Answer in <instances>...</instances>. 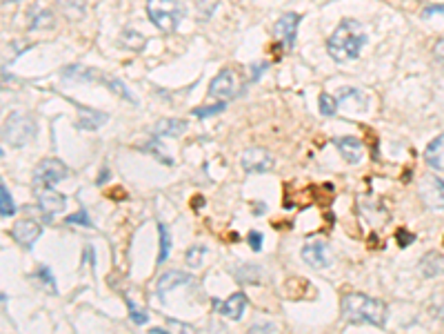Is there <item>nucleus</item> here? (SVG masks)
Masks as SVG:
<instances>
[{"label": "nucleus", "instance_id": "f257e3e1", "mask_svg": "<svg viewBox=\"0 0 444 334\" xmlns=\"http://www.w3.org/2000/svg\"><path fill=\"white\" fill-rule=\"evenodd\" d=\"M342 319L347 323H369L375 328H382L387 321V305L385 301L373 299L360 292H349L340 301Z\"/></svg>", "mask_w": 444, "mask_h": 334}, {"label": "nucleus", "instance_id": "f03ea898", "mask_svg": "<svg viewBox=\"0 0 444 334\" xmlns=\"http://www.w3.org/2000/svg\"><path fill=\"white\" fill-rule=\"evenodd\" d=\"M364 43L366 34L360 27V22L353 18H345L331 34V39L327 41V52L336 63H347V60H355L360 56Z\"/></svg>", "mask_w": 444, "mask_h": 334}, {"label": "nucleus", "instance_id": "7ed1b4c3", "mask_svg": "<svg viewBox=\"0 0 444 334\" xmlns=\"http://www.w3.org/2000/svg\"><path fill=\"white\" fill-rule=\"evenodd\" d=\"M187 14V9L178 0H147V16L160 32H176L178 22Z\"/></svg>", "mask_w": 444, "mask_h": 334}, {"label": "nucleus", "instance_id": "20e7f679", "mask_svg": "<svg viewBox=\"0 0 444 334\" xmlns=\"http://www.w3.org/2000/svg\"><path fill=\"white\" fill-rule=\"evenodd\" d=\"M34 136H36V123L31 116L16 111V114H11L5 120L3 141L9 143L11 147H24L27 143L34 141Z\"/></svg>", "mask_w": 444, "mask_h": 334}, {"label": "nucleus", "instance_id": "39448f33", "mask_svg": "<svg viewBox=\"0 0 444 334\" xmlns=\"http://www.w3.org/2000/svg\"><path fill=\"white\" fill-rule=\"evenodd\" d=\"M69 176V167L60 158H43L36 165L34 172V185L36 188H54L56 183Z\"/></svg>", "mask_w": 444, "mask_h": 334}, {"label": "nucleus", "instance_id": "423d86ee", "mask_svg": "<svg viewBox=\"0 0 444 334\" xmlns=\"http://www.w3.org/2000/svg\"><path fill=\"white\" fill-rule=\"evenodd\" d=\"M240 165L247 172V174H264L273 167V156L264 147H249L240 156Z\"/></svg>", "mask_w": 444, "mask_h": 334}, {"label": "nucleus", "instance_id": "0eeeda50", "mask_svg": "<svg viewBox=\"0 0 444 334\" xmlns=\"http://www.w3.org/2000/svg\"><path fill=\"white\" fill-rule=\"evenodd\" d=\"M417 194L424 201L427 207H444V181L438 179L436 174H427L420 179V185H417Z\"/></svg>", "mask_w": 444, "mask_h": 334}, {"label": "nucleus", "instance_id": "6e6552de", "mask_svg": "<svg viewBox=\"0 0 444 334\" xmlns=\"http://www.w3.org/2000/svg\"><path fill=\"white\" fill-rule=\"evenodd\" d=\"M34 194L38 199V207H41V212L47 218H52L54 214L62 212V209L67 207V196L58 194L54 188H34Z\"/></svg>", "mask_w": 444, "mask_h": 334}, {"label": "nucleus", "instance_id": "1a4fd4ad", "mask_svg": "<svg viewBox=\"0 0 444 334\" xmlns=\"http://www.w3.org/2000/svg\"><path fill=\"white\" fill-rule=\"evenodd\" d=\"M41 234H43V225L36 218L16 221L14 230H11V237H14V241L20 247H24V250H31V247L36 245V241L41 239Z\"/></svg>", "mask_w": 444, "mask_h": 334}, {"label": "nucleus", "instance_id": "9d476101", "mask_svg": "<svg viewBox=\"0 0 444 334\" xmlns=\"http://www.w3.org/2000/svg\"><path fill=\"white\" fill-rule=\"evenodd\" d=\"M302 16L296 14V11H287V14H282L280 18L275 20V39H280L287 49H294L296 45V36H298V25H300Z\"/></svg>", "mask_w": 444, "mask_h": 334}, {"label": "nucleus", "instance_id": "9b49d317", "mask_svg": "<svg viewBox=\"0 0 444 334\" xmlns=\"http://www.w3.org/2000/svg\"><path fill=\"white\" fill-rule=\"evenodd\" d=\"M247 303H249V301H247L245 292H236V294H231L224 303L213 301L215 312H218L220 316H224V319H231V321H240V319H243V314H245V310H247Z\"/></svg>", "mask_w": 444, "mask_h": 334}, {"label": "nucleus", "instance_id": "f8f14e48", "mask_svg": "<svg viewBox=\"0 0 444 334\" xmlns=\"http://www.w3.org/2000/svg\"><path fill=\"white\" fill-rule=\"evenodd\" d=\"M302 261L315 270H324L331 265V254H329L324 243L315 241V243H309L302 247Z\"/></svg>", "mask_w": 444, "mask_h": 334}, {"label": "nucleus", "instance_id": "ddd939ff", "mask_svg": "<svg viewBox=\"0 0 444 334\" xmlns=\"http://www.w3.org/2000/svg\"><path fill=\"white\" fill-rule=\"evenodd\" d=\"M107 120H109V116L105 114V111H98V109H92V107L78 105V120H76V127H78V130L94 132L98 127H103Z\"/></svg>", "mask_w": 444, "mask_h": 334}, {"label": "nucleus", "instance_id": "4468645a", "mask_svg": "<svg viewBox=\"0 0 444 334\" xmlns=\"http://www.w3.org/2000/svg\"><path fill=\"white\" fill-rule=\"evenodd\" d=\"M236 85V74L231 69H222L209 85V96L213 98H231Z\"/></svg>", "mask_w": 444, "mask_h": 334}, {"label": "nucleus", "instance_id": "2eb2a0df", "mask_svg": "<svg viewBox=\"0 0 444 334\" xmlns=\"http://www.w3.org/2000/svg\"><path fill=\"white\" fill-rule=\"evenodd\" d=\"M336 147H338V152L342 154V158H345L347 163H351V165L360 163L364 147H362V143L358 139H355V136H340V139H336Z\"/></svg>", "mask_w": 444, "mask_h": 334}, {"label": "nucleus", "instance_id": "dca6fc26", "mask_svg": "<svg viewBox=\"0 0 444 334\" xmlns=\"http://www.w3.org/2000/svg\"><path fill=\"white\" fill-rule=\"evenodd\" d=\"M187 127V120L182 118H162L151 130V136H156V139H169L171 136V139H176V136H182Z\"/></svg>", "mask_w": 444, "mask_h": 334}, {"label": "nucleus", "instance_id": "f3484780", "mask_svg": "<svg viewBox=\"0 0 444 334\" xmlns=\"http://www.w3.org/2000/svg\"><path fill=\"white\" fill-rule=\"evenodd\" d=\"M187 283H192V277L185 274V272L180 270H171L167 272V274H162L158 279V286H156V292H158V299H164V294L180 288V286H187Z\"/></svg>", "mask_w": 444, "mask_h": 334}, {"label": "nucleus", "instance_id": "a211bd4d", "mask_svg": "<svg viewBox=\"0 0 444 334\" xmlns=\"http://www.w3.org/2000/svg\"><path fill=\"white\" fill-rule=\"evenodd\" d=\"M424 160L427 165L434 167L436 172H444V134L436 136V139L429 143L424 152Z\"/></svg>", "mask_w": 444, "mask_h": 334}, {"label": "nucleus", "instance_id": "6ab92c4d", "mask_svg": "<svg viewBox=\"0 0 444 334\" xmlns=\"http://www.w3.org/2000/svg\"><path fill=\"white\" fill-rule=\"evenodd\" d=\"M62 76L67 81H83V83H100V76H103V71H98L94 67H87V65H67L62 69Z\"/></svg>", "mask_w": 444, "mask_h": 334}, {"label": "nucleus", "instance_id": "aec40b11", "mask_svg": "<svg viewBox=\"0 0 444 334\" xmlns=\"http://www.w3.org/2000/svg\"><path fill=\"white\" fill-rule=\"evenodd\" d=\"M100 83H103L109 92H113L116 96L124 98L127 103H134V105L138 103V101H136V96L129 92V88H127V85H124L120 78H113V76H109V74H103V76H100Z\"/></svg>", "mask_w": 444, "mask_h": 334}, {"label": "nucleus", "instance_id": "412c9836", "mask_svg": "<svg viewBox=\"0 0 444 334\" xmlns=\"http://www.w3.org/2000/svg\"><path fill=\"white\" fill-rule=\"evenodd\" d=\"M260 272H262V270H260L258 265L243 263V265H238V267L234 270V277H236V281L243 283V286H256V283L262 281Z\"/></svg>", "mask_w": 444, "mask_h": 334}, {"label": "nucleus", "instance_id": "4be33fe9", "mask_svg": "<svg viewBox=\"0 0 444 334\" xmlns=\"http://www.w3.org/2000/svg\"><path fill=\"white\" fill-rule=\"evenodd\" d=\"M420 270H422V274L424 277H438L444 272V258L438 254V252H429L422 261H420Z\"/></svg>", "mask_w": 444, "mask_h": 334}, {"label": "nucleus", "instance_id": "5701e85b", "mask_svg": "<svg viewBox=\"0 0 444 334\" xmlns=\"http://www.w3.org/2000/svg\"><path fill=\"white\" fill-rule=\"evenodd\" d=\"M43 27H54V16H52V11L41 9V7L36 5L31 9V25H29V29H43Z\"/></svg>", "mask_w": 444, "mask_h": 334}, {"label": "nucleus", "instance_id": "b1692460", "mask_svg": "<svg viewBox=\"0 0 444 334\" xmlns=\"http://www.w3.org/2000/svg\"><path fill=\"white\" fill-rule=\"evenodd\" d=\"M167 328L169 330H160V328H154L151 330V334H196V328L185 323V321H178V319H169L167 321Z\"/></svg>", "mask_w": 444, "mask_h": 334}, {"label": "nucleus", "instance_id": "393cba45", "mask_svg": "<svg viewBox=\"0 0 444 334\" xmlns=\"http://www.w3.org/2000/svg\"><path fill=\"white\" fill-rule=\"evenodd\" d=\"M14 214H16L14 199H11L7 185L3 183V185H0V216H3V218H9V216H14Z\"/></svg>", "mask_w": 444, "mask_h": 334}, {"label": "nucleus", "instance_id": "a878e982", "mask_svg": "<svg viewBox=\"0 0 444 334\" xmlns=\"http://www.w3.org/2000/svg\"><path fill=\"white\" fill-rule=\"evenodd\" d=\"M158 234H160V254H158V263H164V261H167L169 252H171V237H169L167 225H162V223H158Z\"/></svg>", "mask_w": 444, "mask_h": 334}, {"label": "nucleus", "instance_id": "bb28decb", "mask_svg": "<svg viewBox=\"0 0 444 334\" xmlns=\"http://www.w3.org/2000/svg\"><path fill=\"white\" fill-rule=\"evenodd\" d=\"M120 43H122L124 47L134 49V52H141V49L145 47V39H143V36L138 34V32H134V29H124Z\"/></svg>", "mask_w": 444, "mask_h": 334}, {"label": "nucleus", "instance_id": "cd10ccee", "mask_svg": "<svg viewBox=\"0 0 444 334\" xmlns=\"http://www.w3.org/2000/svg\"><path fill=\"white\" fill-rule=\"evenodd\" d=\"M205 254H207V247H202V245H194V247H189L187 254H185V261L189 267H200L202 261H205Z\"/></svg>", "mask_w": 444, "mask_h": 334}, {"label": "nucleus", "instance_id": "c85d7f7f", "mask_svg": "<svg viewBox=\"0 0 444 334\" xmlns=\"http://www.w3.org/2000/svg\"><path fill=\"white\" fill-rule=\"evenodd\" d=\"M318 101H320V114H322V116H334L336 111H338V98L329 96L327 92L320 94Z\"/></svg>", "mask_w": 444, "mask_h": 334}, {"label": "nucleus", "instance_id": "c756f323", "mask_svg": "<svg viewBox=\"0 0 444 334\" xmlns=\"http://www.w3.org/2000/svg\"><path fill=\"white\" fill-rule=\"evenodd\" d=\"M224 101L222 103H215V105H207V107H196L192 114L196 118H209V116H215V114H220V111H224Z\"/></svg>", "mask_w": 444, "mask_h": 334}, {"label": "nucleus", "instance_id": "7c9ffc66", "mask_svg": "<svg viewBox=\"0 0 444 334\" xmlns=\"http://www.w3.org/2000/svg\"><path fill=\"white\" fill-rule=\"evenodd\" d=\"M36 277L41 279V283H43V288H47L52 294H56L58 292V288H56V281H54V277H52V270L49 267H41L36 272Z\"/></svg>", "mask_w": 444, "mask_h": 334}, {"label": "nucleus", "instance_id": "2f4dec72", "mask_svg": "<svg viewBox=\"0 0 444 334\" xmlns=\"http://www.w3.org/2000/svg\"><path fill=\"white\" fill-rule=\"evenodd\" d=\"M65 223H69V225H85V228H94V223L92 218H89V214L85 212V209H78L76 214L67 216Z\"/></svg>", "mask_w": 444, "mask_h": 334}, {"label": "nucleus", "instance_id": "473e14b6", "mask_svg": "<svg viewBox=\"0 0 444 334\" xmlns=\"http://www.w3.org/2000/svg\"><path fill=\"white\" fill-rule=\"evenodd\" d=\"M220 5V0H198V16L202 18H209L213 14V9Z\"/></svg>", "mask_w": 444, "mask_h": 334}, {"label": "nucleus", "instance_id": "72a5a7b5", "mask_svg": "<svg viewBox=\"0 0 444 334\" xmlns=\"http://www.w3.org/2000/svg\"><path fill=\"white\" fill-rule=\"evenodd\" d=\"M127 305H129V316H131L134 323L136 326H145L147 323V312H143L134 301H127Z\"/></svg>", "mask_w": 444, "mask_h": 334}, {"label": "nucleus", "instance_id": "f704fd0d", "mask_svg": "<svg viewBox=\"0 0 444 334\" xmlns=\"http://www.w3.org/2000/svg\"><path fill=\"white\" fill-rule=\"evenodd\" d=\"M247 334H275L273 323H253Z\"/></svg>", "mask_w": 444, "mask_h": 334}, {"label": "nucleus", "instance_id": "c9c22d12", "mask_svg": "<svg viewBox=\"0 0 444 334\" xmlns=\"http://www.w3.org/2000/svg\"><path fill=\"white\" fill-rule=\"evenodd\" d=\"M396 239H398V245H400V247H409V245L415 241V237H413L411 232H407V230H398Z\"/></svg>", "mask_w": 444, "mask_h": 334}, {"label": "nucleus", "instance_id": "e433bc0d", "mask_svg": "<svg viewBox=\"0 0 444 334\" xmlns=\"http://www.w3.org/2000/svg\"><path fill=\"white\" fill-rule=\"evenodd\" d=\"M247 241H249L253 252H260L262 250V234L260 232H249V239Z\"/></svg>", "mask_w": 444, "mask_h": 334}, {"label": "nucleus", "instance_id": "4c0bfd02", "mask_svg": "<svg viewBox=\"0 0 444 334\" xmlns=\"http://www.w3.org/2000/svg\"><path fill=\"white\" fill-rule=\"evenodd\" d=\"M434 58L444 67V39H440V41L436 43V47H434Z\"/></svg>", "mask_w": 444, "mask_h": 334}, {"label": "nucleus", "instance_id": "58836bf2", "mask_svg": "<svg viewBox=\"0 0 444 334\" xmlns=\"http://www.w3.org/2000/svg\"><path fill=\"white\" fill-rule=\"evenodd\" d=\"M431 14H444V5H434V7L424 9V16H431Z\"/></svg>", "mask_w": 444, "mask_h": 334}, {"label": "nucleus", "instance_id": "ea45409f", "mask_svg": "<svg viewBox=\"0 0 444 334\" xmlns=\"http://www.w3.org/2000/svg\"><path fill=\"white\" fill-rule=\"evenodd\" d=\"M266 67H269L266 63H264V65H260V67H258V65H253V67H251V71H253V81H258V78H260V74H262Z\"/></svg>", "mask_w": 444, "mask_h": 334}, {"label": "nucleus", "instance_id": "a19ab883", "mask_svg": "<svg viewBox=\"0 0 444 334\" xmlns=\"http://www.w3.org/2000/svg\"><path fill=\"white\" fill-rule=\"evenodd\" d=\"M107 179H109V167H103V172H100V176H98V181H96V183H98V185H103Z\"/></svg>", "mask_w": 444, "mask_h": 334}, {"label": "nucleus", "instance_id": "79ce46f5", "mask_svg": "<svg viewBox=\"0 0 444 334\" xmlns=\"http://www.w3.org/2000/svg\"><path fill=\"white\" fill-rule=\"evenodd\" d=\"M7 3H16V0H3V5H7Z\"/></svg>", "mask_w": 444, "mask_h": 334}]
</instances>
